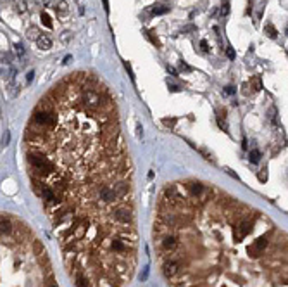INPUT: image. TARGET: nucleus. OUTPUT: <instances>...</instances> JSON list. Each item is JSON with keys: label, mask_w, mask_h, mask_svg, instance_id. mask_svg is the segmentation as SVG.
Here are the masks:
<instances>
[{"label": "nucleus", "mask_w": 288, "mask_h": 287, "mask_svg": "<svg viewBox=\"0 0 288 287\" xmlns=\"http://www.w3.org/2000/svg\"><path fill=\"white\" fill-rule=\"evenodd\" d=\"M41 35H40V31H38V28H35V26H31V28L28 29V38L29 40H38Z\"/></svg>", "instance_id": "8"}, {"label": "nucleus", "mask_w": 288, "mask_h": 287, "mask_svg": "<svg viewBox=\"0 0 288 287\" xmlns=\"http://www.w3.org/2000/svg\"><path fill=\"white\" fill-rule=\"evenodd\" d=\"M250 85H254V87H255V88H254L255 92H257V90H260V88H262V85H260V80H259V78H254V80H250Z\"/></svg>", "instance_id": "16"}, {"label": "nucleus", "mask_w": 288, "mask_h": 287, "mask_svg": "<svg viewBox=\"0 0 288 287\" xmlns=\"http://www.w3.org/2000/svg\"><path fill=\"white\" fill-rule=\"evenodd\" d=\"M41 23H43V26H47V28L48 29H50V28H52V21H50V17H48L47 16V14H41Z\"/></svg>", "instance_id": "12"}, {"label": "nucleus", "mask_w": 288, "mask_h": 287, "mask_svg": "<svg viewBox=\"0 0 288 287\" xmlns=\"http://www.w3.org/2000/svg\"><path fill=\"white\" fill-rule=\"evenodd\" d=\"M200 49H202V52H209V43L205 40L200 42Z\"/></svg>", "instance_id": "19"}, {"label": "nucleus", "mask_w": 288, "mask_h": 287, "mask_svg": "<svg viewBox=\"0 0 288 287\" xmlns=\"http://www.w3.org/2000/svg\"><path fill=\"white\" fill-rule=\"evenodd\" d=\"M124 68H126V71H128V74H129V78H131L133 81H135V74H133V69H131V66L128 64V61H124Z\"/></svg>", "instance_id": "17"}, {"label": "nucleus", "mask_w": 288, "mask_h": 287, "mask_svg": "<svg viewBox=\"0 0 288 287\" xmlns=\"http://www.w3.org/2000/svg\"><path fill=\"white\" fill-rule=\"evenodd\" d=\"M224 92L228 93V95H233V93H235V87H226V88H224Z\"/></svg>", "instance_id": "25"}, {"label": "nucleus", "mask_w": 288, "mask_h": 287, "mask_svg": "<svg viewBox=\"0 0 288 287\" xmlns=\"http://www.w3.org/2000/svg\"><path fill=\"white\" fill-rule=\"evenodd\" d=\"M266 33H268V37H271V38H276V35H278L276 28L273 25H266Z\"/></svg>", "instance_id": "9"}, {"label": "nucleus", "mask_w": 288, "mask_h": 287, "mask_svg": "<svg viewBox=\"0 0 288 287\" xmlns=\"http://www.w3.org/2000/svg\"><path fill=\"white\" fill-rule=\"evenodd\" d=\"M257 178H259L260 182H266V180H268V170H266V168L264 170H260L259 175H257Z\"/></svg>", "instance_id": "14"}, {"label": "nucleus", "mask_w": 288, "mask_h": 287, "mask_svg": "<svg viewBox=\"0 0 288 287\" xmlns=\"http://www.w3.org/2000/svg\"><path fill=\"white\" fill-rule=\"evenodd\" d=\"M154 242L171 287H288V235L260 211L205 187H164Z\"/></svg>", "instance_id": "1"}, {"label": "nucleus", "mask_w": 288, "mask_h": 287, "mask_svg": "<svg viewBox=\"0 0 288 287\" xmlns=\"http://www.w3.org/2000/svg\"><path fill=\"white\" fill-rule=\"evenodd\" d=\"M26 78H28V81H33V78H35V73H33V71H29Z\"/></svg>", "instance_id": "29"}, {"label": "nucleus", "mask_w": 288, "mask_h": 287, "mask_svg": "<svg viewBox=\"0 0 288 287\" xmlns=\"http://www.w3.org/2000/svg\"><path fill=\"white\" fill-rule=\"evenodd\" d=\"M188 31H197V26H193V25L185 26V28H183V33H188Z\"/></svg>", "instance_id": "21"}, {"label": "nucleus", "mask_w": 288, "mask_h": 287, "mask_svg": "<svg viewBox=\"0 0 288 287\" xmlns=\"http://www.w3.org/2000/svg\"><path fill=\"white\" fill-rule=\"evenodd\" d=\"M269 119H271L273 123L276 119V109H274V107H271V111H269Z\"/></svg>", "instance_id": "20"}, {"label": "nucleus", "mask_w": 288, "mask_h": 287, "mask_svg": "<svg viewBox=\"0 0 288 287\" xmlns=\"http://www.w3.org/2000/svg\"><path fill=\"white\" fill-rule=\"evenodd\" d=\"M286 33H288V29H286Z\"/></svg>", "instance_id": "32"}, {"label": "nucleus", "mask_w": 288, "mask_h": 287, "mask_svg": "<svg viewBox=\"0 0 288 287\" xmlns=\"http://www.w3.org/2000/svg\"><path fill=\"white\" fill-rule=\"evenodd\" d=\"M250 161L255 164V163H259L260 161V152L257 149H254V150H250Z\"/></svg>", "instance_id": "10"}, {"label": "nucleus", "mask_w": 288, "mask_h": 287, "mask_svg": "<svg viewBox=\"0 0 288 287\" xmlns=\"http://www.w3.org/2000/svg\"><path fill=\"white\" fill-rule=\"evenodd\" d=\"M136 130H138V132H136V135H138V137H142V126L138 125V126H136Z\"/></svg>", "instance_id": "31"}, {"label": "nucleus", "mask_w": 288, "mask_h": 287, "mask_svg": "<svg viewBox=\"0 0 288 287\" xmlns=\"http://www.w3.org/2000/svg\"><path fill=\"white\" fill-rule=\"evenodd\" d=\"M217 125L221 130H226V111L217 109Z\"/></svg>", "instance_id": "5"}, {"label": "nucleus", "mask_w": 288, "mask_h": 287, "mask_svg": "<svg viewBox=\"0 0 288 287\" xmlns=\"http://www.w3.org/2000/svg\"><path fill=\"white\" fill-rule=\"evenodd\" d=\"M55 11L57 14H68L69 12V5L66 0H57L55 2Z\"/></svg>", "instance_id": "4"}, {"label": "nucleus", "mask_w": 288, "mask_h": 287, "mask_svg": "<svg viewBox=\"0 0 288 287\" xmlns=\"http://www.w3.org/2000/svg\"><path fill=\"white\" fill-rule=\"evenodd\" d=\"M36 45H38L41 50H50L52 49V40L48 37H45V35H41V37L36 40Z\"/></svg>", "instance_id": "3"}, {"label": "nucleus", "mask_w": 288, "mask_h": 287, "mask_svg": "<svg viewBox=\"0 0 288 287\" xmlns=\"http://www.w3.org/2000/svg\"><path fill=\"white\" fill-rule=\"evenodd\" d=\"M14 52H16L17 56H24V47L21 43H16L14 45Z\"/></svg>", "instance_id": "15"}, {"label": "nucleus", "mask_w": 288, "mask_h": 287, "mask_svg": "<svg viewBox=\"0 0 288 287\" xmlns=\"http://www.w3.org/2000/svg\"><path fill=\"white\" fill-rule=\"evenodd\" d=\"M162 123H164L166 126H169V128H174V126H176V123H178V119H176V118H164V119H162Z\"/></svg>", "instance_id": "11"}, {"label": "nucleus", "mask_w": 288, "mask_h": 287, "mask_svg": "<svg viewBox=\"0 0 288 287\" xmlns=\"http://www.w3.org/2000/svg\"><path fill=\"white\" fill-rule=\"evenodd\" d=\"M168 73H171L172 76H178V71L174 68H172V66H168Z\"/></svg>", "instance_id": "24"}, {"label": "nucleus", "mask_w": 288, "mask_h": 287, "mask_svg": "<svg viewBox=\"0 0 288 287\" xmlns=\"http://www.w3.org/2000/svg\"><path fill=\"white\" fill-rule=\"evenodd\" d=\"M200 154H204V156H205V159H207V161H214V159H212V156H211V154H209V152H207V150H205V149H200Z\"/></svg>", "instance_id": "22"}, {"label": "nucleus", "mask_w": 288, "mask_h": 287, "mask_svg": "<svg viewBox=\"0 0 288 287\" xmlns=\"http://www.w3.org/2000/svg\"><path fill=\"white\" fill-rule=\"evenodd\" d=\"M180 69H181V71H186V73H192V68H190L186 62H183V61L180 62Z\"/></svg>", "instance_id": "18"}, {"label": "nucleus", "mask_w": 288, "mask_h": 287, "mask_svg": "<svg viewBox=\"0 0 288 287\" xmlns=\"http://www.w3.org/2000/svg\"><path fill=\"white\" fill-rule=\"evenodd\" d=\"M102 4H104V9H105V12H109V0H102Z\"/></svg>", "instance_id": "28"}, {"label": "nucleus", "mask_w": 288, "mask_h": 287, "mask_svg": "<svg viewBox=\"0 0 288 287\" xmlns=\"http://www.w3.org/2000/svg\"><path fill=\"white\" fill-rule=\"evenodd\" d=\"M14 2H16V9L19 12H24V11H26V4H24L23 0H14Z\"/></svg>", "instance_id": "13"}, {"label": "nucleus", "mask_w": 288, "mask_h": 287, "mask_svg": "<svg viewBox=\"0 0 288 287\" xmlns=\"http://www.w3.org/2000/svg\"><path fill=\"white\" fill-rule=\"evenodd\" d=\"M226 54H228L229 59H235V50H233L231 47H228V49H226Z\"/></svg>", "instance_id": "23"}, {"label": "nucleus", "mask_w": 288, "mask_h": 287, "mask_svg": "<svg viewBox=\"0 0 288 287\" xmlns=\"http://www.w3.org/2000/svg\"><path fill=\"white\" fill-rule=\"evenodd\" d=\"M145 35H147V38L150 42H152L154 45H155L157 49H160V42H159V38L155 37V35H154V31H150V29H147V31H145Z\"/></svg>", "instance_id": "7"}, {"label": "nucleus", "mask_w": 288, "mask_h": 287, "mask_svg": "<svg viewBox=\"0 0 288 287\" xmlns=\"http://www.w3.org/2000/svg\"><path fill=\"white\" fill-rule=\"evenodd\" d=\"M35 237L21 223H14L9 234H2V287H48L54 282L52 265L43 244L38 247L35 268Z\"/></svg>", "instance_id": "2"}, {"label": "nucleus", "mask_w": 288, "mask_h": 287, "mask_svg": "<svg viewBox=\"0 0 288 287\" xmlns=\"http://www.w3.org/2000/svg\"><path fill=\"white\" fill-rule=\"evenodd\" d=\"M150 12H152L154 16H162V14L169 12V7H168V5H155Z\"/></svg>", "instance_id": "6"}, {"label": "nucleus", "mask_w": 288, "mask_h": 287, "mask_svg": "<svg viewBox=\"0 0 288 287\" xmlns=\"http://www.w3.org/2000/svg\"><path fill=\"white\" fill-rule=\"evenodd\" d=\"M221 11H223V14H228V12H229V5H228V2H226V4H223V9H221Z\"/></svg>", "instance_id": "26"}, {"label": "nucleus", "mask_w": 288, "mask_h": 287, "mask_svg": "<svg viewBox=\"0 0 288 287\" xmlns=\"http://www.w3.org/2000/svg\"><path fill=\"white\" fill-rule=\"evenodd\" d=\"M71 61H72V57H71V56H66V57H64V61H62V64H69Z\"/></svg>", "instance_id": "27"}, {"label": "nucleus", "mask_w": 288, "mask_h": 287, "mask_svg": "<svg viewBox=\"0 0 288 287\" xmlns=\"http://www.w3.org/2000/svg\"><path fill=\"white\" fill-rule=\"evenodd\" d=\"M169 90H171V92H178L180 88H178L176 85H169Z\"/></svg>", "instance_id": "30"}]
</instances>
